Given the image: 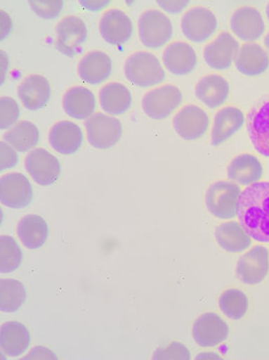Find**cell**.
<instances>
[{
	"label": "cell",
	"instance_id": "cell-33",
	"mask_svg": "<svg viewBox=\"0 0 269 360\" xmlns=\"http://www.w3.org/2000/svg\"><path fill=\"white\" fill-rule=\"evenodd\" d=\"M219 309L228 319L232 321L242 319L249 312V297L240 290L224 291L218 300Z\"/></svg>",
	"mask_w": 269,
	"mask_h": 360
},
{
	"label": "cell",
	"instance_id": "cell-5",
	"mask_svg": "<svg viewBox=\"0 0 269 360\" xmlns=\"http://www.w3.org/2000/svg\"><path fill=\"white\" fill-rule=\"evenodd\" d=\"M183 103V94L174 85H164L147 92L143 99V108L152 120H165Z\"/></svg>",
	"mask_w": 269,
	"mask_h": 360
},
{
	"label": "cell",
	"instance_id": "cell-9",
	"mask_svg": "<svg viewBox=\"0 0 269 360\" xmlns=\"http://www.w3.org/2000/svg\"><path fill=\"white\" fill-rule=\"evenodd\" d=\"M230 333L228 324L212 312L200 315L193 324V338L202 347H217L228 340Z\"/></svg>",
	"mask_w": 269,
	"mask_h": 360
},
{
	"label": "cell",
	"instance_id": "cell-35",
	"mask_svg": "<svg viewBox=\"0 0 269 360\" xmlns=\"http://www.w3.org/2000/svg\"><path fill=\"white\" fill-rule=\"evenodd\" d=\"M0 127L7 129L18 122L20 115V105L11 97L0 99Z\"/></svg>",
	"mask_w": 269,
	"mask_h": 360
},
{
	"label": "cell",
	"instance_id": "cell-23",
	"mask_svg": "<svg viewBox=\"0 0 269 360\" xmlns=\"http://www.w3.org/2000/svg\"><path fill=\"white\" fill-rule=\"evenodd\" d=\"M235 68L245 77H258L269 68L268 53L261 45L243 44L235 58Z\"/></svg>",
	"mask_w": 269,
	"mask_h": 360
},
{
	"label": "cell",
	"instance_id": "cell-19",
	"mask_svg": "<svg viewBox=\"0 0 269 360\" xmlns=\"http://www.w3.org/2000/svg\"><path fill=\"white\" fill-rule=\"evenodd\" d=\"M244 115L240 108L228 106L216 113L211 132V146H218L240 131L244 124Z\"/></svg>",
	"mask_w": 269,
	"mask_h": 360
},
{
	"label": "cell",
	"instance_id": "cell-31",
	"mask_svg": "<svg viewBox=\"0 0 269 360\" xmlns=\"http://www.w3.org/2000/svg\"><path fill=\"white\" fill-rule=\"evenodd\" d=\"M4 141L20 153H25L39 142V130L29 122H21L4 135Z\"/></svg>",
	"mask_w": 269,
	"mask_h": 360
},
{
	"label": "cell",
	"instance_id": "cell-25",
	"mask_svg": "<svg viewBox=\"0 0 269 360\" xmlns=\"http://www.w3.org/2000/svg\"><path fill=\"white\" fill-rule=\"evenodd\" d=\"M112 71V61L103 51H91L80 60L79 75L89 84H99L110 78Z\"/></svg>",
	"mask_w": 269,
	"mask_h": 360
},
{
	"label": "cell",
	"instance_id": "cell-28",
	"mask_svg": "<svg viewBox=\"0 0 269 360\" xmlns=\"http://www.w3.org/2000/svg\"><path fill=\"white\" fill-rule=\"evenodd\" d=\"M216 239L218 245L230 253L243 252L252 245V238L240 221H228L218 225L216 229Z\"/></svg>",
	"mask_w": 269,
	"mask_h": 360
},
{
	"label": "cell",
	"instance_id": "cell-4",
	"mask_svg": "<svg viewBox=\"0 0 269 360\" xmlns=\"http://www.w3.org/2000/svg\"><path fill=\"white\" fill-rule=\"evenodd\" d=\"M139 37L141 42L150 49L164 46L173 35L171 20L162 11H148L138 21Z\"/></svg>",
	"mask_w": 269,
	"mask_h": 360
},
{
	"label": "cell",
	"instance_id": "cell-11",
	"mask_svg": "<svg viewBox=\"0 0 269 360\" xmlns=\"http://www.w3.org/2000/svg\"><path fill=\"white\" fill-rule=\"evenodd\" d=\"M25 168L33 180L41 186H53L60 179V162L44 148H37L25 158Z\"/></svg>",
	"mask_w": 269,
	"mask_h": 360
},
{
	"label": "cell",
	"instance_id": "cell-34",
	"mask_svg": "<svg viewBox=\"0 0 269 360\" xmlns=\"http://www.w3.org/2000/svg\"><path fill=\"white\" fill-rule=\"evenodd\" d=\"M22 257V251L15 239L8 236H0V271L2 274H11L20 269Z\"/></svg>",
	"mask_w": 269,
	"mask_h": 360
},
{
	"label": "cell",
	"instance_id": "cell-24",
	"mask_svg": "<svg viewBox=\"0 0 269 360\" xmlns=\"http://www.w3.org/2000/svg\"><path fill=\"white\" fill-rule=\"evenodd\" d=\"M228 179L240 186H249L263 176V167L256 156L249 153L237 155L228 168Z\"/></svg>",
	"mask_w": 269,
	"mask_h": 360
},
{
	"label": "cell",
	"instance_id": "cell-27",
	"mask_svg": "<svg viewBox=\"0 0 269 360\" xmlns=\"http://www.w3.org/2000/svg\"><path fill=\"white\" fill-rule=\"evenodd\" d=\"M63 106L66 115L70 117L79 120H86L96 110V96L93 92L86 87H72L63 96Z\"/></svg>",
	"mask_w": 269,
	"mask_h": 360
},
{
	"label": "cell",
	"instance_id": "cell-16",
	"mask_svg": "<svg viewBox=\"0 0 269 360\" xmlns=\"http://www.w3.org/2000/svg\"><path fill=\"white\" fill-rule=\"evenodd\" d=\"M101 37L112 45H124L133 33V25L129 16L119 9L106 11L100 20Z\"/></svg>",
	"mask_w": 269,
	"mask_h": 360
},
{
	"label": "cell",
	"instance_id": "cell-30",
	"mask_svg": "<svg viewBox=\"0 0 269 360\" xmlns=\"http://www.w3.org/2000/svg\"><path fill=\"white\" fill-rule=\"evenodd\" d=\"M101 108L112 115H124L131 108L132 96L131 91L122 84H106L99 92Z\"/></svg>",
	"mask_w": 269,
	"mask_h": 360
},
{
	"label": "cell",
	"instance_id": "cell-13",
	"mask_svg": "<svg viewBox=\"0 0 269 360\" xmlns=\"http://www.w3.org/2000/svg\"><path fill=\"white\" fill-rule=\"evenodd\" d=\"M209 117L202 108L186 105L174 116L173 127L176 134L184 141H197L206 134Z\"/></svg>",
	"mask_w": 269,
	"mask_h": 360
},
{
	"label": "cell",
	"instance_id": "cell-2",
	"mask_svg": "<svg viewBox=\"0 0 269 360\" xmlns=\"http://www.w3.org/2000/svg\"><path fill=\"white\" fill-rule=\"evenodd\" d=\"M124 72L129 82L139 87L155 86L165 79L162 63L150 52L139 51L132 54L125 63Z\"/></svg>",
	"mask_w": 269,
	"mask_h": 360
},
{
	"label": "cell",
	"instance_id": "cell-8",
	"mask_svg": "<svg viewBox=\"0 0 269 360\" xmlns=\"http://www.w3.org/2000/svg\"><path fill=\"white\" fill-rule=\"evenodd\" d=\"M216 30V15L205 7H195L190 9L184 14L181 20V30L184 37L197 44L211 39Z\"/></svg>",
	"mask_w": 269,
	"mask_h": 360
},
{
	"label": "cell",
	"instance_id": "cell-44",
	"mask_svg": "<svg viewBox=\"0 0 269 360\" xmlns=\"http://www.w3.org/2000/svg\"><path fill=\"white\" fill-rule=\"evenodd\" d=\"M266 15H268V21H269V4L268 7H266Z\"/></svg>",
	"mask_w": 269,
	"mask_h": 360
},
{
	"label": "cell",
	"instance_id": "cell-22",
	"mask_svg": "<svg viewBox=\"0 0 269 360\" xmlns=\"http://www.w3.org/2000/svg\"><path fill=\"white\" fill-rule=\"evenodd\" d=\"M230 87L228 80L218 75L202 77L195 87V96L211 110L223 105L230 96Z\"/></svg>",
	"mask_w": 269,
	"mask_h": 360
},
{
	"label": "cell",
	"instance_id": "cell-32",
	"mask_svg": "<svg viewBox=\"0 0 269 360\" xmlns=\"http://www.w3.org/2000/svg\"><path fill=\"white\" fill-rule=\"evenodd\" d=\"M27 300V290L20 281L15 279H1L0 281V309L6 314H13L21 309Z\"/></svg>",
	"mask_w": 269,
	"mask_h": 360
},
{
	"label": "cell",
	"instance_id": "cell-1",
	"mask_svg": "<svg viewBox=\"0 0 269 360\" xmlns=\"http://www.w3.org/2000/svg\"><path fill=\"white\" fill-rule=\"evenodd\" d=\"M237 217L250 238L269 243V181L256 182L242 191Z\"/></svg>",
	"mask_w": 269,
	"mask_h": 360
},
{
	"label": "cell",
	"instance_id": "cell-37",
	"mask_svg": "<svg viewBox=\"0 0 269 360\" xmlns=\"http://www.w3.org/2000/svg\"><path fill=\"white\" fill-rule=\"evenodd\" d=\"M191 354L185 345L179 342H173L167 347L158 348L153 354V359H179L190 360Z\"/></svg>",
	"mask_w": 269,
	"mask_h": 360
},
{
	"label": "cell",
	"instance_id": "cell-18",
	"mask_svg": "<svg viewBox=\"0 0 269 360\" xmlns=\"http://www.w3.org/2000/svg\"><path fill=\"white\" fill-rule=\"evenodd\" d=\"M247 132L257 153L269 158V101L249 113Z\"/></svg>",
	"mask_w": 269,
	"mask_h": 360
},
{
	"label": "cell",
	"instance_id": "cell-43",
	"mask_svg": "<svg viewBox=\"0 0 269 360\" xmlns=\"http://www.w3.org/2000/svg\"><path fill=\"white\" fill-rule=\"evenodd\" d=\"M264 45H265L266 49L269 51V32L266 34L265 39H264Z\"/></svg>",
	"mask_w": 269,
	"mask_h": 360
},
{
	"label": "cell",
	"instance_id": "cell-15",
	"mask_svg": "<svg viewBox=\"0 0 269 360\" xmlns=\"http://www.w3.org/2000/svg\"><path fill=\"white\" fill-rule=\"evenodd\" d=\"M230 28L238 39L252 42L261 39L266 26L263 15L256 8L244 6L231 16Z\"/></svg>",
	"mask_w": 269,
	"mask_h": 360
},
{
	"label": "cell",
	"instance_id": "cell-17",
	"mask_svg": "<svg viewBox=\"0 0 269 360\" xmlns=\"http://www.w3.org/2000/svg\"><path fill=\"white\" fill-rule=\"evenodd\" d=\"M165 68L178 77L190 75L197 65V56L193 47L186 42H174L164 51Z\"/></svg>",
	"mask_w": 269,
	"mask_h": 360
},
{
	"label": "cell",
	"instance_id": "cell-39",
	"mask_svg": "<svg viewBox=\"0 0 269 360\" xmlns=\"http://www.w3.org/2000/svg\"><path fill=\"white\" fill-rule=\"evenodd\" d=\"M158 6L162 7L166 13L176 14L181 13L190 4L188 0H178V1H172V0H158Z\"/></svg>",
	"mask_w": 269,
	"mask_h": 360
},
{
	"label": "cell",
	"instance_id": "cell-20",
	"mask_svg": "<svg viewBox=\"0 0 269 360\" xmlns=\"http://www.w3.org/2000/svg\"><path fill=\"white\" fill-rule=\"evenodd\" d=\"M82 141L81 129L72 122L56 123L49 134V143L60 155H74L81 148Z\"/></svg>",
	"mask_w": 269,
	"mask_h": 360
},
{
	"label": "cell",
	"instance_id": "cell-29",
	"mask_svg": "<svg viewBox=\"0 0 269 360\" xmlns=\"http://www.w3.org/2000/svg\"><path fill=\"white\" fill-rule=\"evenodd\" d=\"M18 234L22 245L28 250H39L46 245L48 238V225L39 215H27L18 225Z\"/></svg>",
	"mask_w": 269,
	"mask_h": 360
},
{
	"label": "cell",
	"instance_id": "cell-38",
	"mask_svg": "<svg viewBox=\"0 0 269 360\" xmlns=\"http://www.w3.org/2000/svg\"><path fill=\"white\" fill-rule=\"evenodd\" d=\"M0 148H0V151H1L0 169H1V172L15 167L18 162V155L13 148V146H9L7 142L1 141Z\"/></svg>",
	"mask_w": 269,
	"mask_h": 360
},
{
	"label": "cell",
	"instance_id": "cell-42",
	"mask_svg": "<svg viewBox=\"0 0 269 360\" xmlns=\"http://www.w3.org/2000/svg\"><path fill=\"white\" fill-rule=\"evenodd\" d=\"M80 4H82V6L88 9V11L98 13V11H100L101 9L107 6L108 4H110V1H108V0H106V1H101V0H98V1H88V0H86V1H84H84H80Z\"/></svg>",
	"mask_w": 269,
	"mask_h": 360
},
{
	"label": "cell",
	"instance_id": "cell-41",
	"mask_svg": "<svg viewBox=\"0 0 269 360\" xmlns=\"http://www.w3.org/2000/svg\"><path fill=\"white\" fill-rule=\"evenodd\" d=\"M13 30V20L11 16L4 11H1V40L6 39Z\"/></svg>",
	"mask_w": 269,
	"mask_h": 360
},
{
	"label": "cell",
	"instance_id": "cell-7",
	"mask_svg": "<svg viewBox=\"0 0 269 360\" xmlns=\"http://www.w3.org/2000/svg\"><path fill=\"white\" fill-rule=\"evenodd\" d=\"M269 274V251L265 246H254L240 258L237 276L247 285L263 283Z\"/></svg>",
	"mask_w": 269,
	"mask_h": 360
},
{
	"label": "cell",
	"instance_id": "cell-21",
	"mask_svg": "<svg viewBox=\"0 0 269 360\" xmlns=\"http://www.w3.org/2000/svg\"><path fill=\"white\" fill-rule=\"evenodd\" d=\"M18 96L27 110H41L51 99V84L41 75H30L18 87Z\"/></svg>",
	"mask_w": 269,
	"mask_h": 360
},
{
	"label": "cell",
	"instance_id": "cell-14",
	"mask_svg": "<svg viewBox=\"0 0 269 360\" xmlns=\"http://www.w3.org/2000/svg\"><path fill=\"white\" fill-rule=\"evenodd\" d=\"M240 44L228 32H223L205 46V63L216 70H228L237 58Z\"/></svg>",
	"mask_w": 269,
	"mask_h": 360
},
{
	"label": "cell",
	"instance_id": "cell-6",
	"mask_svg": "<svg viewBox=\"0 0 269 360\" xmlns=\"http://www.w3.org/2000/svg\"><path fill=\"white\" fill-rule=\"evenodd\" d=\"M87 139L93 148L110 149L120 141L122 124L117 118L96 113L86 120Z\"/></svg>",
	"mask_w": 269,
	"mask_h": 360
},
{
	"label": "cell",
	"instance_id": "cell-3",
	"mask_svg": "<svg viewBox=\"0 0 269 360\" xmlns=\"http://www.w3.org/2000/svg\"><path fill=\"white\" fill-rule=\"evenodd\" d=\"M240 187L230 181H217L210 186L205 195V205L214 217L221 219H232L237 217Z\"/></svg>",
	"mask_w": 269,
	"mask_h": 360
},
{
	"label": "cell",
	"instance_id": "cell-40",
	"mask_svg": "<svg viewBox=\"0 0 269 360\" xmlns=\"http://www.w3.org/2000/svg\"><path fill=\"white\" fill-rule=\"evenodd\" d=\"M25 359H58V356L48 348L37 347L33 348Z\"/></svg>",
	"mask_w": 269,
	"mask_h": 360
},
{
	"label": "cell",
	"instance_id": "cell-10",
	"mask_svg": "<svg viewBox=\"0 0 269 360\" xmlns=\"http://www.w3.org/2000/svg\"><path fill=\"white\" fill-rule=\"evenodd\" d=\"M58 39L56 49L65 56H72L81 53L87 39L86 23L77 16H67L56 27Z\"/></svg>",
	"mask_w": 269,
	"mask_h": 360
},
{
	"label": "cell",
	"instance_id": "cell-36",
	"mask_svg": "<svg viewBox=\"0 0 269 360\" xmlns=\"http://www.w3.org/2000/svg\"><path fill=\"white\" fill-rule=\"evenodd\" d=\"M29 6L37 15L44 20H54L63 11L61 0H30Z\"/></svg>",
	"mask_w": 269,
	"mask_h": 360
},
{
	"label": "cell",
	"instance_id": "cell-12",
	"mask_svg": "<svg viewBox=\"0 0 269 360\" xmlns=\"http://www.w3.org/2000/svg\"><path fill=\"white\" fill-rule=\"evenodd\" d=\"M33 188L25 175L9 174L0 179V200L4 205L13 210L27 207L32 203Z\"/></svg>",
	"mask_w": 269,
	"mask_h": 360
},
{
	"label": "cell",
	"instance_id": "cell-26",
	"mask_svg": "<svg viewBox=\"0 0 269 360\" xmlns=\"http://www.w3.org/2000/svg\"><path fill=\"white\" fill-rule=\"evenodd\" d=\"M30 333L22 323L9 321L0 330V347L11 357H18L29 348Z\"/></svg>",
	"mask_w": 269,
	"mask_h": 360
}]
</instances>
